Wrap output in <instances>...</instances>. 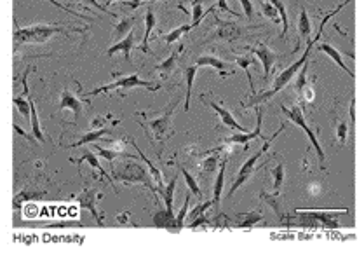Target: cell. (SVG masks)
Wrapping results in <instances>:
<instances>
[{
  "label": "cell",
  "instance_id": "cell-1",
  "mask_svg": "<svg viewBox=\"0 0 364 253\" xmlns=\"http://www.w3.org/2000/svg\"><path fill=\"white\" fill-rule=\"evenodd\" d=\"M347 4H350V0H343V2L340 4L338 7H336V9H333L331 13H328V14H326V16H324V20H322V23H321V26H319V32H317L316 39H314V40H309V44H307V47H305V52H303V56H302L300 59H297V61H295L293 65H291V67H287V69L284 70V72H280V74L277 75V79H275V81H274V86H272V89H270V91H265V93L258 94V96H253L249 101H246V103H242V107H244V108H249V107H258V105H260V103H263V101L270 100V98L274 96L275 93H279L280 89H284V88H286V86L289 84V81H291V79L295 77V74H297V72L300 70L302 67L307 63V59H309L310 52H312V47L316 46V42H319V39H321V35H322V28H324V25L328 23V21L331 20V18L335 16V14H338L340 11H342L343 7L347 6Z\"/></svg>",
  "mask_w": 364,
  "mask_h": 253
},
{
  "label": "cell",
  "instance_id": "cell-2",
  "mask_svg": "<svg viewBox=\"0 0 364 253\" xmlns=\"http://www.w3.org/2000/svg\"><path fill=\"white\" fill-rule=\"evenodd\" d=\"M180 101H181V98H176V100H174L173 103L169 105L168 108H166L164 115L139 122L143 130H145L147 137L150 138L152 145L157 149V156L159 157H162V150H164L166 142H168L169 137H171V133H173V131H171L173 115H174V110H176V107H178V103H180Z\"/></svg>",
  "mask_w": 364,
  "mask_h": 253
},
{
  "label": "cell",
  "instance_id": "cell-3",
  "mask_svg": "<svg viewBox=\"0 0 364 253\" xmlns=\"http://www.w3.org/2000/svg\"><path fill=\"white\" fill-rule=\"evenodd\" d=\"M71 32H82L81 28H63L59 25H33L28 28H20L16 26L14 30V42L16 47L23 44H45L52 35L56 33H70Z\"/></svg>",
  "mask_w": 364,
  "mask_h": 253
},
{
  "label": "cell",
  "instance_id": "cell-4",
  "mask_svg": "<svg viewBox=\"0 0 364 253\" xmlns=\"http://www.w3.org/2000/svg\"><path fill=\"white\" fill-rule=\"evenodd\" d=\"M113 75L119 77L117 74H113ZM132 88H145V89H149V91H157V89H161V84H154V82L143 81L138 74H132V75H126V77H119L115 82H112V84L93 89L89 94L94 96V94H100V93L103 94V93H110V91H120V98H124L126 96L124 91H126V89H132Z\"/></svg>",
  "mask_w": 364,
  "mask_h": 253
},
{
  "label": "cell",
  "instance_id": "cell-5",
  "mask_svg": "<svg viewBox=\"0 0 364 253\" xmlns=\"http://www.w3.org/2000/svg\"><path fill=\"white\" fill-rule=\"evenodd\" d=\"M282 130H284V124H280V130H279V131H275V133L272 135L270 138H267V143H265V145L261 147L260 150H258V152L255 154V156H253V157H249V159L246 161L244 164L241 166V169H239V173H237L236 180H234L232 187H230L229 196H227V198H230V196H234V192H236L239 187H242V185H244L246 182H248V180H249V176H251L253 173H255L256 169H258V168H256V162H258V159H260V157L263 156L265 152H267V150H268V147L272 145V142H274V140L279 137V135H280V131H282Z\"/></svg>",
  "mask_w": 364,
  "mask_h": 253
},
{
  "label": "cell",
  "instance_id": "cell-6",
  "mask_svg": "<svg viewBox=\"0 0 364 253\" xmlns=\"http://www.w3.org/2000/svg\"><path fill=\"white\" fill-rule=\"evenodd\" d=\"M280 110H282L284 114L289 117V119L293 120V122L297 124V126L300 128V130L305 131L307 137H309V140H310V143H312V147L316 149V152H317V157H319L321 168L326 169V157H324V152H322V147L319 145V140H317L316 133H314V131L309 128V124H307V120H305V117H303V112H302L300 105H293L291 108H286V107L282 105V107H280Z\"/></svg>",
  "mask_w": 364,
  "mask_h": 253
},
{
  "label": "cell",
  "instance_id": "cell-7",
  "mask_svg": "<svg viewBox=\"0 0 364 253\" xmlns=\"http://www.w3.org/2000/svg\"><path fill=\"white\" fill-rule=\"evenodd\" d=\"M115 178L124 183H143L147 188L155 192V187L150 183V176L147 175V169L143 166H138L134 162H126L120 166V169L115 173Z\"/></svg>",
  "mask_w": 364,
  "mask_h": 253
},
{
  "label": "cell",
  "instance_id": "cell-8",
  "mask_svg": "<svg viewBox=\"0 0 364 253\" xmlns=\"http://www.w3.org/2000/svg\"><path fill=\"white\" fill-rule=\"evenodd\" d=\"M249 49H251L253 54H255L261 63H263V79L267 81L268 75H270V72H272V67L279 61L280 56L277 54V52L272 51V49L263 42H258L256 46H251Z\"/></svg>",
  "mask_w": 364,
  "mask_h": 253
},
{
  "label": "cell",
  "instance_id": "cell-9",
  "mask_svg": "<svg viewBox=\"0 0 364 253\" xmlns=\"http://www.w3.org/2000/svg\"><path fill=\"white\" fill-rule=\"evenodd\" d=\"M256 115H258V122H256V130L255 131H246V133H236L234 137L227 138L225 143H229V145H236V143H242L244 145V149H248V143L251 142V140H256V138H261V120H263V110H261L260 107H258L256 110Z\"/></svg>",
  "mask_w": 364,
  "mask_h": 253
},
{
  "label": "cell",
  "instance_id": "cell-10",
  "mask_svg": "<svg viewBox=\"0 0 364 253\" xmlns=\"http://www.w3.org/2000/svg\"><path fill=\"white\" fill-rule=\"evenodd\" d=\"M75 199H77L79 205H81L82 208H86V210L91 211V215L96 218L98 224L105 225L103 224V217H101V215L98 213V210H96V201H98V199H101V194L98 196V192L93 191V188H84V191H82Z\"/></svg>",
  "mask_w": 364,
  "mask_h": 253
},
{
  "label": "cell",
  "instance_id": "cell-11",
  "mask_svg": "<svg viewBox=\"0 0 364 253\" xmlns=\"http://www.w3.org/2000/svg\"><path fill=\"white\" fill-rule=\"evenodd\" d=\"M213 67V69L218 72L220 77H229V75H234L236 74V70L232 69V67L229 65V63H225L223 59L216 58L214 54H202L199 56V59H197L195 67L197 69H200V67Z\"/></svg>",
  "mask_w": 364,
  "mask_h": 253
},
{
  "label": "cell",
  "instance_id": "cell-12",
  "mask_svg": "<svg viewBox=\"0 0 364 253\" xmlns=\"http://www.w3.org/2000/svg\"><path fill=\"white\" fill-rule=\"evenodd\" d=\"M204 101H206L207 105H209L211 108L216 112V114L220 115V119H222V124H225L227 128H230V130H234V131H237V133H246V128L244 126H241V124L237 122L236 119H234V115H232V112L229 110V108H225V107H222V105H218L216 101H207L206 98H204Z\"/></svg>",
  "mask_w": 364,
  "mask_h": 253
},
{
  "label": "cell",
  "instance_id": "cell-13",
  "mask_svg": "<svg viewBox=\"0 0 364 253\" xmlns=\"http://www.w3.org/2000/svg\"><path fill=\"white\" fill-rule=\"evenodd\" d=\"M216 25H218V37L223 40H229V42L237 40L239 37H242V33H244V28H242L241 25L222 21L220 18H216Z\"/></svg>",
  "mask_w": 364,
  "mask_h": 253
},
{
  "label": "cell",
  "instance_id": "cell-14",
  "mask_svg": "<svg viewBox=\"0 0 364 253\" xmlns=\"http://www.w3.org/2000/svg\"><path fill=\"white\" fill-rule=\"evenodd\" d=\"M155 25H157V14H155L154 7L149 6L147 14H145V37H143V42H141V46H139V51L145 52V54H154L152 49L149 47V39H150V33L154 32Z\"/></svg>",
  "mask_w": 364,
  "mask_h": 253
},
{
  "label": "cell",
  "instance_id": "cell-15",
  "mask_svg": "<svg viewBox=\"0 0 364 253\" xmlns=\"http://www.w3.org/2000/svg\"><path fill=\"white\" fill-rule=\"evenodd\" d=\"M66 108H70V110L75 114V119H77V117L81 115V112H82V100L75 96L71 91H68V89H63L61 101H59L58 110L63 112V110H66Z\"/></svg>",
  "mask_w": 364,
  "mask_h": 253
},
{
  "label": "cell",
  "instance_id": "cell-16",
  "mask_svg": "<svg viewBox=\"0 0 364 253\" xmlns=\"http://www.w3.org/2000/svg\"><path fill=\"white\" fill-rule=\"evenodd\" d=\"M132 47H134V33H132V30H131L120 42H117L115 46L107 49V54L112 56V54H115V52H124V58L127 59V63H131V49Z\"/></svg>",
  "mask_w": 364,
  "mask_h": 253
},
{
  "label": "cell",
  "instance_id": "cell-17",
  "mask_svg": "<svg viewBox=\"0 0 364 253\" xmlns=\"http://www.w3.org/2000/svg\"><path fill=\"white\" fill-rule=\"evenodd\" d=\"M317 49H319V51H322V52H324L326 56H329V58H331L333 61H335L336 65L340 67V69L347 72V74L350 75V77H354V72H352V70L348 69V67H347V65H345V63H343V59H342V54H340V51H338V49H336V47H333V46H329V44H326V42H322V44H317Z\"/></svg>",
  "mask_w": 364,
  "mask_h": 253
},
{
  "label": "cell",
  "instance_id": "cell-18",
  "mask_svg": "<svg viewBox=\"0 0 364 253\" xmlns=\"http://www.w3.org/2000/svg\"><path fill=\"white\" fill-rule=\"evenodd\" d=\"M70 161H71V162H75V164H82V162H84V161H87L91 166H93L94 169H98V171H100L101 175L105 176V178H108V182H112V185H113V180L110 178V175H108L107 171H105V169H103V166L100 164V161L96 159V156H94V154L91 152V150H87V149H86L84 152H82L81 159H70ZM113 188H115V185H113ZM115 192H117V194H119V191H117V188H115Z\"/></svg>",
  "mask_w": 364,
  "mask_h": 253
},
{
  "label": "cell",
  "instance_id": "cell-19",
  "mask_svg": "<svg viewBox=\"0 0 364 253\" xmlns=\"http://www.w3.org/2000/svg\"><path fill=\"white\" fill-rule=\"evenodd\" d=\"M312 220H316L317 224H324L328 227H338V213H321V211H307Z\"/></svg>",
  "mask_w": 364,
  "mask_h": 253
},
{
  "label": "cell",
  "instance_id": "cell-20",
  "mask_svg": "<svg viewBox=\"0 0 364 253\" xmlns=\"http://www.w3.org/2000/svg\"><path fill=\"white\" fill-rule=\"evenodd\" d=\"M30 119H32V137H35L37 142H44V140H51L49 137H45L40 130V120H39V114H37L35 103L30 100Z\"/></svg>",
  "mask_w": 364,
  "mask_h": 253
},
{
  "label": "cell",
  "instance_id": "cell-21",
  "mask_svg": "<svg viewBox=\"0 0 364 253\" xmlns=\"http://www.w3.org/2000/svg\"><path fill=\"white\" fill-rule=\"evenodd\" d=\"M260 196H261V199H263V201H267V205L270 206L272 210H274V213L277 215V218L282 220V218H284V211H282V205H280V194H279V192L268 194V192L261 191Z\"/></svg>",
  "mask_w": 364,
  "mask_h": 253
},
{
  "label": "cell",
  "instance_id": "cell-22",
  "mask_svg": "<svg viewBox=\"0 0 364 253\" xmlns=\"http://www.w3.org/2000/svg\"><path fill=\"white\" fill-rule=\"evenodd\" d=\"M176 180H178V176H174L168 185H164L161 191H157V194L162 196V199H164L166 210H168L169 213H174L173 211V198H174V188H176Z\"/></svg>",
  "mask_w": 364,
  "mask_h": 253
},
{
  "label": "cell",
  "instance_id": "cell-23",
  "mask_svg": "<svg viewBox=\"0 0 364 253\" xmlns=\"http://www.w3.org/2000/svg\"><path fill=\"white\" fill-rule=\"evenodd\" d=\"M225 168H227V159L222 162V166H220L218 176H216V182H214V188H213V205L214 206H218L220 199H222L223 183H225Z\"/></svg>",
  "mask_w": 364,
  "mask_h": 253
},
{
  "label": "cell",
  "instance_id": "cell-24",
  "mask_svg": "<svg viewBox=\"0 0 364 253\" xmlns=\"http://www.w3.org/2000/svg\"><path fill=\"white\" fill-rule=\"evenodd\" d=\"M298 33H300V39L310 40V33H312V23H310V18H309V14H307L305 7H302L300 18H298Z\"/></svg>",
  "mask_w": 364,
  "mask_h": 253
},
{
  "label": "cell",
  "instance_id": "cell-25",
  "mask_svg": "<svg viewBox=\"0 0 364 253\" xmlns=\"http://www.w3.org/2000/svg\"><path fill=\"white\" fill-rule=\"evenodd\" d=\"M183 51V47H180V49H176V51L173 52L171 56H169L166 61H162V63H159L157 67H155V70L159 72V74L162 75V77H166L168 74H171V72L174 70V65H176V61H178V54Z\"/></svg>",
  "mask_w": 364,
  "mask_h": 253
},
{
  "label": "cell",
  "instance_id": "cell-26",
  "mask_svg": "<svg viewBox=\"0 0 364 253\" xmlns=\"http://www.w3.org/2000/svg\"><path fill=\"white\" fill-rule=\"evenodd\" d=\"M112 133L110 130H105V128H100V130H96V131H91V133H87L84 135L79 142H75V143H71V145H68V147H71V149H75V147H81V145H84V143H89V142H94V140H101L103 137H108V135Z\"/></svg>",
  "mask_w": 364,
  "mask_h": 253
},
{
  "label": "cell",
  "instance_id": "cell-27",
  "mask_svg": "<svg viewBox=\"0 0 364 253\" xmlns=\"http://www.w3.org/2000/svg\"><path fill=\"white\" fill-rule=\"evenodd\" d=\"M188 203H190V194H187V198H185V205L181 206L180 213L174 217L173 220V225L169 227L168 230H171V232H180L181 229H183V222H185V217H187L188 213Z\"/></svg>",
  "mask_w": 364,
  "mask_h": 253
},
{
  "label": "cell",
  "instance_id": "cell-28",
  "mask_svg": "<svg viewBox=\"0 0 364 253\" xmlns=\"http://www.w3.org/2000/svg\"><path fill=\"white\" fill-rule=\"evenodd\" d=\"M197 74V67H188L185 72V77H187V93H185V112L190 110V96H192V86H193V79Z\"/></svg>",
  "mask_w": 364,
  "mask_h": 253
},
{
  "label": "cell",
  "instance_id": "cell-29",
  "mask_svg": "<svg viewBox=\"0 0 364 253\" xmlns=\"http://www.w3.org/2000/svg\"><path fill=\"white\" fill-rule=\"evenodd\" d=\"M190 30H192V25H181V26H178V28H174L173 32H169V33H166V35H162V39H164V42L168 44V46H171V44H174V42H178V40H180L181 35H185V33L190 32Z\"/></svg>",
  "mask_w": 364,
  "mask_h": 253
},
{
  "label": "cell",
  "instance_id": "cell-30",
  "mask_svg": "<svg viewBox=\"0 0 364 253\" xmlns=\"http://www.w3.org/2000/svg\"><path fill=\"white\" fill-rule=\"evenodd\" d=\"M236 63L239 67H241L242 70L246 72V75H248V81H249V86H251V91L255 93V86H253V77H251V72H249V67L255 65V58L253 56H236Z\"/></svg>",
  "mask_w": 364,
  "mask_h": 253
},
{
  "label": "cell",
  "instance_id": "cell-31",
  "mask_svg": "<svg viewBox=\"0 0 364 253\" xmlns=\"http://www.w3.org/2000/svg\"><path fill=\"white\" fill-rule=\"evenodd\" d=\"M132 25H134V18H122V20L117 23L115 30H113V39H120L122 35H127L131 32Z\"/></svg>",
  "mask_w": 364,
  "mask_h": 253
},
{
  "label": "cell",
  "instance_id": "cell-32",
  "mask_svg": "<svg viewBox=\"0 0 364 253\" xmlns=\"http://www.w3.org/2000/svg\"><path fill=\"white\" fill-rule=\"evenodd\" d=\"M239 218H241V224H239L241 227H253L255 224L263 220V215L260 211H248V213L239 215Z\"/></svg>",
  "mask_w": 364,
  "mask_h": 253
},
{
  "label": "cell",
  "instance_id": "cell-33",
  "mask_svg": "<svg viewBox=\"0 0 364 253\" xmlns=\"http://www.w3.org/2000/svg\"><path fill=\"white\" fill-rule=\"evenodd\" d=\"M270 4L272 6L277 9V13H279V18H280V21H282V39H286V35H287V26H289V23H287V11H286V6H284V2L282 0H270Z\"/></svg>",
  "mask_w": 364,
  "mask_h": 253
},
{
  "label": "cell",
  "instance_id": "cell-34",
  "mask_svg": "<svg viewBox=\"0 0 364 253\" xmlns=\"http://www.w3.org/2000/svg\"><path fill=\"white\" fill-rule=\"evenodd\" d=\"M209 154H213V156H207L206 159L200 162V173H204V175H209V173H214L216 166H218V161H220V156L214 152V150H211Z\"/></svg>",
  "mask_w": 364,
  "mask_h": 253
},
{
  "label": "cell",
  "instance_id": "cell-35",
  "mask_svg": "<svg viewBox=\"0 0 364 253\" xmlns=\"http://www.w3.org/2000/svg\"><path fill=\"white\" fill-rule=\"evenodd\" d=\"M181 173H183L185 180H187V187H188V191H190V194L197 196L199 199H202V191H200V187L197 185V180L193 178V176L185 168H181Z\"/></svg>",
  "mask_w": 364,
  "mask_h": 253
},
{
  "label": "cell",
  "instance_id": "cell-36",
  "mask_svg": "<svg viewBox=\"0 0 364 253\" xmlns=\"http://www.w3.org/2000/svg\"><path fill=\"white\" fill-rule=\"evenodd\" d=\"M272 176H274V192H279L280 194V187L284 183V164L279 162L275 168H272Z\"/></svg>",
  "mask_w": 364,
  "mask_h": 253
},
{
  "label": "cell",
  "instance_id": "cell-37",
  "mask_svg": "<svg viewBox=\"0 0 364 253\" xmlns=\"http://www.w3.org/2000/svg\"><path fill=\"white\" fill-rule=\"evenodd\" d=\"M202 0H192V28H195L202 21Z\"/></svg>",
  "mask_w": 364,
  "mask_h": 253
},
{
  "label": "cell",
  "instance_id": "cell-38",
  "mask_svg": "<svg viewBox=\"0 0 364 253\" xmlns=\"http://www.w3.org/2000/svg\"><path fill=\"white\" fill-rule=\"evenodd\" d=\"M335 131H336V140H338L342 145H345L348 137V124L345 122V120H338L335 126Z\"/></svg>",
  "mask_w": 364,
  "mask_h": 253
},
{
  "label": "cell",
  "instance_id": "cell-39",
  "mask_svg": "<svg viewBox=\"0 0 364 253\" xmlns=\"http://www.w3.org/2000/svg\"><path fill=\"white\" fill-rule=\"evenodd\" d=\"M261 7H263V16L268 18V20H272L274 23H280V18H279V13L277 9H275L272 4L268 2H261Z\"/></svg>",
  "mask_w": 364,
  "mask_h": 253
},
{
  "label": "cell",
  "instance_id": "cell-40",
  "mask_svg": "<svg viewBox=\"0 0 364 253\" xmlns=\"http://www.w3.org/2000/svg\"><path fill=\"white\" fill-rule=\"evenodd\" d=\"M14 105L18 107L20 114L26 119H30V100H25V96H16L14 98Z\"/></svg>",
  "mask_w": 364,
  "mask_h": 253
},
{
  "label": "cell",
  "instance_id": "cell-41",
  "mask_svg": "<svg viewBox=\"0 0 364 253\" xmlns=\"http://www.w3.org/2000/svg\"><path fill=\"white\" fill-rule=\"evenodd\" d=\"M93 149L98 152V156H100V157H105V159H107V161L110 162V164H113V161L117 159V156H120V154H119V152H115V150H112V149H110V150H105V149H101L100 145H93Z\"/></svg>",
  "mask_w": 364,
  "mask_h": 253
},
{
  "label": "cell",
  "instance_id": "cell-42",
  "mask_svg": "<svg viewBox=\"0 0 364 253\" xmlns=\"http://www.w3.org/2000/svg\"><path fill=\"white\" fill-rule=\"evenodd\" d=\"M44 194H45V192H33V191L30 192V194H28V192H21V194L18 196L16 199H14V205L20 206V205H21V201H25V199H33V198L40 199V198H44Z\"/></svg>",
  "mask_w": 364,
  "mask_h": 253
},
{
  "label": "cell",
  "instance_id": "cell-43",
  "mask_svg": "<svg viewBox=\"0 0 364 253\" xmlns=\"http://www.w3.org/2000/svg\"><path fill=\"white\" fill-rule=\"evenodd\" d=\"M211 206H213V201H206V203H202V205L195 206L190 211V220H193L195 217H199V215H204V211H206L207 208H211Z\"/></svg>",
  "mask_w": 364,
  "mask_h": 253
},
{
  "label": "cell",
  "instance_id": "cell-44",
  "mask_svg": "<svg viewBox=\"0 0 364 253\" xmlns=\"http://www.w3.org/2000/svg\"><path fill=\"white\" fill-rule=\"evenodd\" d=\"M242 6V9H244V14L248 20H253V16H255V7H253V2L251 0H239Z\"/></svg>",
  "mask_w": 364,
  "mask_h": 253
},
{
  "label": "cell",
  "instance_id": "cell-45",
  "mask_svg": "<svg viewBox=\"0 0 364 253\" xmlns=\"http://www.w3.org/2000/svg\"><path fill=\"white\" fill-rule=\"evenodd\" d=\"M81 4H82V6H93V7H96V9L103 11L105 14H112V16H113V13H110V11H107V7L101 6V4L98 2V0H81Z\"/></svg>",
  "mask_w": 364,
  "mask_h": 253
},
{
  "label": "cell",
  "instance_id": "cell-46",
  "mask_svg": "<svg viewBox=\"0 0 364 253\" xmlns=\"http://www.w3.org/2000/svg\"><path fill=\"white\" fill-rule=\"evenodd\" d=\"M110 119H112V115H110V114H107L105 117H96V119L91 120V128H98V130H100V128H103L105 122L110 120Z\"/></svg>",
  "mask_w": 364,
  "mask_h": 253
},
{
  "label": "cell",
  "instance_id": "cell-47",
  "mask_svg": "<svg viewBox=\"0 0 364 253\" xmlns=\"http://www.w3.org/2000/svg\"><path fill=\"white\" fill-rule=\"evenodd\" d=\"M129 217H131V211L126 210L124 213H120L119 217L115 218V220H117V224H119V225H126L127 222H129Z\"/></svg>",
  "mask_w": 364,
  "mask_h": 253
},
{
  "label": "cell",
  "instance_id": "cell-48",
  "mask_svg": "<svg viewBox=\"0 0 364 253\" xmlns=\"http://www.w3.org/2000/svg\"><path fill=\"white\" fill-rule=\"evenodd\" d=\"M218 7L222 11H225V13H229V14H232V16H237V13L236 11H232L229 7V4H227V0H218Z\"/></svg>",
  "mask_w": 364,
  "mask_h": 253
},
{
  "label": "cell",
  "instance_id": "cell-49",
  "mask_svg": "<svg viewBox=\"0 0 364 253\" xmlns=\"http://www.w3.org/2000/svg\"><path fill=\"white\" fill-rule=\"evenodd\" d=\"M147 0H132V2H124V6L131 7V9H136L138 6H141V4H145Z\"/></svg>",
  "mask_w": 364,
  "mask_h": 253
},
{
  "label": "cell",
  "instance_id": "cell-50",
  "mask_svg": "<svg viewBox=\"0 0 364 253\" xmlns=\"http://www.w3.org/2000/svg\"><path fill=\"white\" fill-rule=\"evenodd\" d=\"M37 208L35 206H33V205H28V206H26V217H35V215H37Z\"/></svg>",
  "mask_w": 364,
  "mask_h": 253
},
{
  "label": "cell",
  "instance_id": "cell-51",
  "mask_svg": "<svg viewBox=\"0 0 364 253\" xmlns=\"http://www.w3.org/2000/svg\"><path fill=\"white\" fill-rule=\"evenodd\" d=\"M14 131H16V133H20L21 137H25V138H28V140H32V137H30V135H26L25 131L21 130V126H18V124H14Z\"/></svg>",
  "mask_w": 364,
  "mask_h": 253
},
{
  "label": "cell",
  "instance_id": "cell-52",
  "mask_svg": "<svg viewBox=\"0 0 364 253\" xmlns=\"http://www.w3.org/2000/svg\"><path fill=\"white\" fill-rule=\"evenodd\" d=\"M113 2H117V0H105V6H110V4H113Z\"/></svg>",
  "mask_w": 364,
  "mask_h": 253
}]
</instances>
